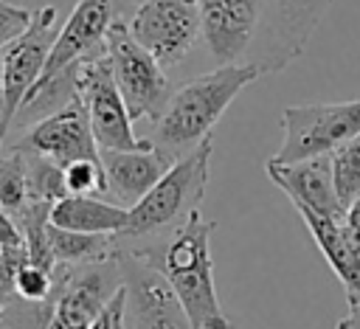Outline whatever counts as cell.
I'll list each match as a JSON object with an SVG mask.
<instances>
[{
  "mask_svg": "<svg viewBox=\"0 0 360 329\" xmlns=\"http://www.w3.org/2000/svg\"><path fill=\"white\" fill-rule=\"evenodd\" d=\"M90 329H129L124 287H118V290H115V295L101 307V312L96 315V321L90 323Z\"/></svg>",
  "mask_w": 360,
  "mask_h": 329,
  "instance_id": "obj_23",
  "label": "cell"
},
{
  "mask_svg": "<svg viewBox=\"0 0 360 329\" xmlns=\"http://www.w3.org/2000/svg\"><path fill=\"white\" fill-rule=\"evenodd\" d=\"M146 0H115V6H118V14H121V20H127L138 6H143Z\"/></svg>",
  "mask_w": 360,
  "mask_h": 329,
  "instance_id": "obj_28",
  "label": "cell"
},
{
  "mask_svg": "<svg viewBox=\"0 0 360 329\" xmlns=\"http://www.w3.org/2000/svg\"><path fill=\"white\" fill-rule=\"evenodd\" d=\"M22 14H31V11H22V8H17V6L0 0V17H22Z\"/></svg>",
  "mask_w": 360,
  "mask_h": 329,
  "instance_id": "obj_29",
  "label": "cell"
},
{
  "mask_svg": "<svg viewBox=\"0 0 360 329\" xmlns=\"http://www.w3.org/2000/svg\"><path fill=\"white\" fill-rule=\"evenodd\" d=\"M211 231H214V222L202 219L197 208L180 222V228L166 242L160 256L155 250H143V253L169 278L194 329H233L217 298L214 262H211Z\"/></svg>",
  "mask_w": 360,
  "mask_h": 329,
  "instance_id": "obj_3",
  "label": "cell"
},
{
  "mask_svg": "<svg viewBox=\"0 0 360 329\" xmlns=\"http://www.w3.org/2000/svg\"><path fill=\"white\" fill-rule=\"evenodd\" d=\"M62 14L56 6H45L31 11V22L25 25V31L20 37H14L3 51V98H6V118L0 127V149L8 141L11 124L17 118V110L22 104V98L28 96V90L37 84V79L42 76V67L48 62V53L53 48V39L62 28Z\"/></svg>",
  "mask_w": 360,
  "mask_h": 329,
  "instance_id": "obj_7",
  "label": "cell"
},
{
  "mask_svg": "<svg viewBox=\"0 0 360 329\" xmlns=\"http://www.w3.org/2000/svg\"><path fill=\"white\" fill-rule=\"evenodd\" d=\"M107 62L112 67L115 87L127 104V112L132 121H158L166 110L174 87L166 76V70L146 53L135 37L129 34L127 20H115L107 31Z\"/></svg>",
  "mask_w": 360,
  "mask_h": 329,
  "instance_id": "obj_5",
  "label": "cell"
},
{
  "mask_svg": "<svg viewBox=\"0 0 360 329\" xmlns=\"http://www.w3.org/2000/svg\"><path fill=\"white\" fill-rule=\"evenodd\" d=\"M281 132V146L273 155L281 163L332 155L338 146L360 138V98L284 107Z\"/></svg>",
  "mask_w": 360,
  "mask_h": 329,
  "instance_id": "obj_6",
  "label": "cell"
},
{
  "mask_svg": "<svg viewBox=\"0 0 360 329\" xmlns=\"http://www.w3.org/2000/svg\"><path fill=\"white\" fill-rule=\"evenodd\" d=\"M295 211L304 219V225H307L312 242L318 245L321 256L326 259L332 273L340 278L346 301H349V312H360V259L346 245V239L340 233V222L335 217H326V214H318V211H309V208H295Z\"/></svg>",
  "mask_w": 360,
  "mask_h": 329,
  "instance_id": "obj_15",
  "label": "cell"
},
{
  "mask_svg": "<svg viewBox=\"0 0 360 329\" xmlns=\"http://www.w3.org/2000/svg\"><path fill=\"white\" fill-rule=\"evenodd\" d=\"M0 84H3V59H0Z\"/></svg>",
  "mask_w": 360,
  "mask_h": 329,
  "instance_id": "obj_32",
  "label": "cell"
},
{
  "mask_svg": "<svg viewBox=\"0 0 360 329\" xmlns=\"http://www.w3.org/2000/svg\"><path fill=\"white\" fill-rule=\"evenodd\" d=\"M6 3H11L22 11H37V8H45V6H56L59 11H65V8H73L76 0H6Z\"/></svg>",
  "mask_w": 360,
  "mask_h": 329,
  "instance_id": "obj_26",
  "label": "cell"
},
{
  "mask_svg": "<svg viewBox=\"0 0 360 329\" xmlns=\"http://www.w3.org/2000/svg\"><path fill=\"white\" fill-rule=\"evenodd\" d=\"M31 202V188H28V166L25 155L17 146H3L0 149V211L8 214L11 219L25 211Z\"/></svg>",
  "mask_w": 360,
  "mask_h": 329,
  "instance_id": "obj_18",
  "label": "cell"
},
{
  "mask_svg": "<svg viewBox=\"0 0 360 329\" xmlns=\"http://www.w3.org/2000/svg\"><path fill=\"white\" fill-rule=\"evenodd\" d=\"M332 0H200L202 42L217 65L281 73L309 45Z\"/></svg>",
  "mask_w": 360,
  "mask_h": 329,
  "instance_id": "obj_1",
  "label": "cell"
},
{
  "mask_svg": "<svg viewBox=\"0 0 360 329\" xmlns=\"http://www.w3.org/2000/svg\"><path fill=\"white\" fill-rule=\"evenodd\" d=\"M53 290H56V278L53 273L25 262L17 276H14V292L25 301V304H48L53 298Z\"/></svg>",
  "mask_w": 360,
  "mask_h": 329,
  "instance_id": "obj_22",
  "label": "cell"
},
{
  "mask_svg": "<svg viewBox=\"0 0 360 329\" xmlns=\"http://www.w3.org/2000/svg\"><path fill=\"white\" fill-rule=\"evenodd\" d=\"M169 152L149 146V149H132V152H110L101 149V166L107 180V194L124 205L132 208L174 163Z\"/></svg>",
  "mask_w": 360,
  "mask_h": 329,
  "instance_id": "obj_14",
  "label": "cell"
},
{
  "mask_svg": "<svg viewBox=\"0 0 360 329\" xmlns=\"http://www.w3.org/2000/svg\"><path fill=\"white\" fill-rule=\"evenodd\" d=\"M332 163V183L340 208L346 211L354 200H360V138L338 146L329 155Z\"/></svg>",
  "mask_w": 360,
  "mask_h": 329,
  "instance_id": "obj_19",
  "label": "cell"
},
{
  "mask_svg": "<svg viewBox=\"0 0 360 329\" xmlns=\"http://www.w3.org/2000/svg\"><path fill=\"white\" fill-rule=\"evenodd\" d=\"M259 73L253 67L239 65H217L214 70L174 87L166 110L155 121L152 143L172 157L188 155L205 138H211L214 124L231 107V101L256 82Z\"/></svg>",
  "mask_w": 360,
  "mask_h": 329,
  "instance_id": "obj_2",
  "label": "cell"
},
{
  "mask_svg": "<svg viewBox=\"0 0 360 329\" xmlns=\"http://www.w3.org/2000/svg\"><path fill=\"white\" fill-rule=\"evenodd\" d=\"M14 146V143H11ZM20 149V146H17ZM25 166H28V188H31V202H45V205H53L56 200H62L68 194L65 188V174H62V166H56L53 160L42 157V155H34V152H25Z\"/></svg>",
  "mask_w": 360,
  "mask_h": 329,
  "instance_id": "obj_20",
  "label": "cell"
},
{
  "mask_svg": "<svg viewBox=\"0 0 360 329\" xmlns=\"http://www.w3.org/2000/svg\"><path fill=\"white\" fill-rule=\"evenodd\" d=\"M76 96L87 112L93 138L101 149L110 152H132V149H149L155 146L149 138H138L132 129V118L127 112V104L115 87L112 67L107 62V53L84 62L76 76Z\"/></svg>",
  "mask_w": 360,
  "mask_h": 329,
  "instance_id": "obj_10",
  "label": "cell"
},
{
  "mask_svg": "<svg viewBox=\"0 0 360 329\" xmlns=\"http://www.w3.org/2000/svg\"><path fill=\"white\" fill-rule=\"evenodd\" d=\"M65 174V188L68 194H87V197H98L107 194V180H104V166L101 157H84V160H73L62 169Z\"/></svg>",
  "mask_w": 360,
  "mask_h": 329,
  "instance_id": "obj_21",
  "label": "cell"
},
{
  "mask_svg": "<svg viewBox=\"0 0 360 329\" xmlns=\"http://www.w3.org/2000/svg\"><path fill=\"white\" fill-rule=\"evenodd\" d=\"M264 172L290 197L292 208H309V211L340 219L343 208L335 194L329 155L307 157V160H295V163H281V160L270 157L264 163Z\"/></svg>",
  "mask_w": 360,
  "mask_h": 329,
  "instance_id": "obj_13",
  "label": "cell"
},
{
  "mask_svg": "<svg viewBox=\"0 0 360 329\" xmlns=\"http://www.w3.org/2000/svg\"><path fill=\"white\" fill-rule=\"evenodd\" d=\"M3 118H6V98H3V87H0V127H3Z\"/></svg>",
  "mask_w": 360,
  "mask_h": 329,
  "instance_id": "obj_30",
  "label": "cell"
},
{
  "mask_svg": "<svg viewBox=\"0 0 360 329\" xmlns=\"http://www.w3.org/2000/svg\"><path fill=\"white\" fill-rule=\"evenodd\" d=\"M127 217H129V208L118 202H107L101 197H87V194H65L51 205L48 222L76 233L118 236L127 225Z\"/></svg>",
  "mask_w": 360,
  "mask_h": 329,
  "instance_id": "obj_16",
  "label": "cell"
},
{
  "mask_svg": "<svg viewBox=\"0 0 360 329\" xmlns=\"http://www.w3.org/2000/svg\"><path fill=\"white\" fill-rule=\"evenodd\" d=\"M14 146L42 155L48 160H53L56 166H68L73 160H84V157H101L98 143L93 138L87 112L82 107V101H70L68 107L56 110L53 115L31 124L17 141Z\"/></svg>",
  "mask_w": 360,
  "mask_h": 329,
  "instance_id": "obj_12",
  "label": "cell"
},
{
  "mask_svg": "<svg viewBox=\"0 0 360 329\" xmlns=\"http://www.w3.org/2000/svg\"><path fill=\"white\" fill-rule=\"evenodd\" d=\"M31 22V14H22V17H0V51L25 31V25Z\"/></svg>",
  "mask_w": 360,
  "mask_h": 329,
  "instance_id": "obj_25",
  "label": "cell"
},
{
  "mask_svg": "<svg viewBox=\"0 0 360 329\" xmlns=\"http://www.w3.org/2000/svg\"><path fill=\"white\" fill-rule=\"evenodd\" d=\"M3 312H6V298L0 295V315H3Z\"/></svg>",
  "mask_w": 360,
  "mask_h": 329,
  "instance_id": "obj_31",
  "label": "cell"
},
{
  "mask_svg": "<svg viewBox=\"0 0 360 329\" xmlns=\"http://www.w3.org/2000/svg\"><path fill=\"white\" fill-rule=\"evenodd\" d=\"M211 155H214V138H205L188 155L177 157L172 169L129 208L127 225L115 239L124 242V239L149 236L155 231L174 225L180 217L186 219L191 211H197L205 197Z\"/></svg>",
  "mask_w": 360,
  "mask_h": 329,
  "instance_id": "obj_4",
  "label": "cell"
},
{
  "mask_svg": "<svg viewBox=\"0 0 360 329\" xmlns=\"http://www.w3.org/2000/svg\"><path fill=\"white\" fill-rule=\"evenodd\" d=\"M48 242L56 259V267H87L112 262L118 256V239L107 233H76L48 222Z\"/></svg>",
  "mask_w": 360,
  "mask_h": 329,
  "instance_id": "obj_17",
  "label": "cell"
},
{
  "mask_svg": "<svg viewBox=\"0 0 360 329\" xmlns=\"http://www.w3.org/2000/svg\"><path fill=\"white\" fill-rule=\"evenodd\" d=\"M335 329H360V312H346V315L335 323Z\"/></svg>",
  "mask_w": 360,
  "mask_h": 329,
  "instance_id": "obj_27",
  "label": "cell"
},
{
  "mask_svg": "<svg viewBox=\"0 0 360 329\" xmlns=\"http://www.w3.org/2000/svg\"><path fill=\"white\" fill-rule=\"evenodd\" d=\"M135 42L166 70L202 39L200 0H146L127 17Z\"/></svg>",
  "mask_w": 360,
  "mask_h": 329,
  "instance_id": "obj_8",
  "label": "cell"
},
{
  "mask_svg": "<svg viewBox=\"0 0 360 329\" xmlns=\"http://www.w3.org/2000/svg\"><path fill=\"white\" fill-rule=\"evenodd\" d=\"M340 233L346 239V245L354 250V256L360 259V200H354L343 214H340Z\"/></svg>",
  "mask_w": 360,
  "mask_h": 329,
  "instance_id": "obj_24",
  "label": "cell"
},
{
  "mask_svg": "<svg viewBox=\"0 0 360 329\" xmlns=\"http://www.w3.org/2000/svg\"><path fill=\"white\" fill-rule=\"evenodd\" d=\"M115 264L132 329H194L169 278L143 250H118Z\"/></svg>",
  "mask_w": 360,
  "mask_h": 329,
  "instance_id": "obj_9",
  "label": "cell"
},
{
  "mask_svg": "<svg viewBox=\"0 0 360 329\" xmlns=\"http://www.w3.org/2000/svg\"><path fill=\"white\" fill-rule=\"evenodd\" d=\"M115 20H121L115 0H76L62 20V28L53 39V48L39 79H48L70 65H82L101 56L107 51V31Z\"/></svg>",
  "mask_w": 360,
  "mask_h": 329,
  "instance_id": "obj_11",
  "label": "cell"
}]
</instances>
